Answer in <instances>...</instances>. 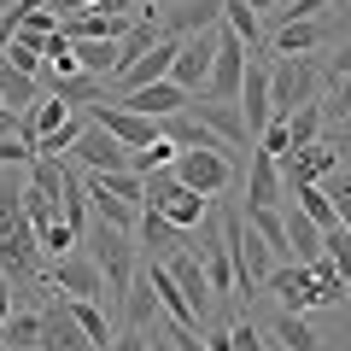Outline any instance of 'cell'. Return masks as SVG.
Wrapping results in <instances>:
<instances>
[{
	"instance_id": "obj_1",
	"label": "cell",
	"mask_w": 351,
	"mask_h": 351,
	"mask_svg": "<svg viewBox=\"0 0 351 351\" xmlns=\"http://www.w3.org/2000/svg\"><path fill=\"white\" fill-rule=\"evenodd\" d=\"M82 252H94V263H100V276H106V304H129V287H135V276H141L129 228H112V223L94 217V223L82 228Z\"/></svg>"
},
{
	"instance_id": "obj_2",
	"label": "cell",
	"mask_w": 351,
	"mask_h": 351,
	"mask_svg": "<svg viewBox=\"0 0 351 351\" xmlns=\"http://www.w3.org/2000/svg\"><path fill=\"white\" fill-rule=\"evenodd\" d=\"M82 117H76V100H64V94H41L36 106L24 112V123H18V135L36 147V158H59V152L76 147V135H82Z\"/></svg>"
},
{
	"instance_id": "obj_3",
	"label": "cell",
	"mask_w": 351,
	"mask_h": 351,
	"mask_svg": "<svg viewBox=\"0 0 351 351\" xmlns=\"http://www.w3.org/2000/svg\"><path fill=\"white\" fill-rule=\"evenodd\" d=\"M223 240H228V258H234V293L240 299H252V293L269 281V269H276V246L252 228V217L228 211L223 217Z\"/></svg>"
},
{
	"instance_id": "obj_4",
	"label": "cell",
	"mask_w": 351,
	"mask_h": 351,
	"mask_svg": "<svg viewBox=\"0 0 351 351\" xmlns=\"http://www.w3.org/2000/svg\"><path fill=\"white\" fill-rule=\"evenodd\" d=\"M147 205H152V211H164L176 228H199L205 211H211V193L188 188L176 170H152L147 176Z\"/></svg>"
},
{
	"instance_id": "obj_5",
	"label": "cell",
	"mask_w": 351,
	"mask_h": 351,
	"mask_svg": "<svg viewBox=\"0 0 351 351\" xmlns=\"http://www.w3.org/2000/svg\"><path fill=\"white\" fill-rule=\"evenodd\" d=\"M188 188L199 193H223L228 182H234V158H228V147H182V158L170 164Z\"/></svg>"
},
{
	"instance_id": "obj_6",
	"label": "cell",
	"mask_w": 351,
	"mask_h": 351,
	"mask_svg": "<svg viewBox=\"0 0 351 351\" xmlns=\"http://www.w3.org/2000/svg\"><path fill=\"white\" fill-rule=\"evenodd\" d=\"M269 88H276V117H287L293 106H311L316 100L311 53H299V59H269Z\"/></svg>"
},
{
	"instance_id": "obj_7",
	"label": "cell",
	"mask_w": 351,
	"mask_h": 351,
	"mask_svg": "<svg viewBox=\"0 0 351 351\" xmlns=\"http://www.w3.org/2000/svg\"><path fill=\"white\" fill-rule=\"evenodd\" d=\"M211 64H217V29H199V36H182L170 64V82H182L188 94H205L211 88Z\"/></svg>"
},
{
	"instance_id": "obj_8",
	"label": "cell",
	"mask_w": 351,
	"mask_h": 351,
	"mask_svg": "<svg viewBox=\"0 0 351 351\" xmlns=\"http://www.w3.org/2000/svg\"><path fill=\"white\" fill-rule=\"evenodd\" d=\"M71 158L82 164V170H129V164H135V147H123L106 123H94V117H88V129L76 135Z\"/></svg>"
},
{
	"instance_id": "obj_9",
	"label": "cell",
	"mask_w": 351,
	"mask_h": 351,
	"mask_svg": "<svg viewBox=\"0 0 351 351\" xmlns=\"http://www.w3.org/2000/svg\"><path fill=\"white\" fill-rule=\"evenodd\" d=\"M53 287L64 299H100L106 304V276H100V263H94V252H64V258H53Z\"/></svg>"
},
{
	"instance_id": "obj_10",
	"label": "cell",
	"mask_w": 351,
	"mask_h": 351,
	"mask_svg": "<svg viewBox=\"0 0 351 351\" xmlns=\"http://www.w3.org/2000/svg\"><path fill=\"white\" fill-rule=\"evenodd\" d=\"M246 41L234 29H217V64H211V100H240V82H246Z\"/></svg>"
},
{
	"instance_id": "obj_11",
	"label": "cell",
	"mask_w": 351,
	"mask_h": 351,
	"mask_svg": "<svg viewBox=\"0 0 351 351\" xmlns=\"http://www.w3.org/2000/svg\"><path fill=\"white\" fill-rule=\"evenodd\" d=\"M188 112L199 117V123L211 129V135L223 141L228 152L252 141V129H246V112H240V100H211V94H193V106H188Z\"/></svg>"
},
{
	"instance_id": "obj_12",
	"label": "cell",
	"mask_w": 351,
	"mask_h": 351,
	"mask_svg": "<svg viewBox=\"0 0 351 351\" xmlns=\"http://www.w3.org/2000/svg\"><path fill=\"white\" fill-rule=\"evenodd\" d=\"M88 106H94V123H106L117 141H123V147H135V152H141V147H152V141L164 135V129H158V117L129 112L123 100H88Z\"/></svg>"
},
{
	"instance_id": "obj_13",
	"label": "cell",
	"mask_w": 351,
	"mask_h": 351,
	"mask_svg": "<svg viewBox=\"0 0 351 351\" xmlns=\"http://www.w3.org/2000/svg\"><path fill=\"white\" fill-rule=\"evenodd\" d=\"M263 287L276 293V304H281V311H311V304H322V293H316V276H311V263H299V258H293V263H276Z\"/></svg>"
},
{
	"instance_id": "obj_14",
	"label": "cell",
	"mask_w": 351,
	"mask_h": 351,
	"mask_svg": "<svg viewBox=\"0 0 351 351\" xmlns=\"http://www.w3.org/2000/svg\"><path fill=\"white\" fill-rule=\"evenodd\" d=\"M287 199V182H281V158L269 147H252V158H246V205H281Z\"/></svg>"
},
{
	"instance_id": "obj_15",
	"label": "cell",
	"mask_w": 351,
	"mask_h": 351,
	"mask_svg": "<svg viewBox=\"0 0 351 351\" xmlns=\"http://www.w3.org/2000/svg\"><path fill=\"white\" fill-rule=\"evenodd\" d=\"M123 106H129V112H141V117H176V112H188V106H193V94H188L182 82H170V76H164V82L129 88Z\"/></svg>"
},
{
	"instance_id": "obj_16",
	"label": "cell",
	"mask_w": 351,
	"mask_h": 351,
	"mask_svg": "<svg viewBox=\"0 0 351 351\" xmlns=\"http://www.w3.org/2000/svg\"><path fill=\"white\" fill-rule=\"evenodd\" d=\"M158 18L164 36H199V29H217L223 0H170V6H158Z\"/></svg>"
},
{
	"instance_id": "obj_17",
	"label": "cell",
	"mask_w": 351,
	"mask_h": 351,
	"mask_svg": "<svg viewBox=\"0 0 351 351\" xmlns=\"http://www.w3.org/2000/svg\"><path fill=\"white\" fill-rule=\"evenodd\" d=\"M199 263H205V276H211V293H234V258H228V240H223V223H211L205 217V234H199ZM240 299V293H234Z\"/></svg>"
},
{
	"instance_id": "obj_18",
	"label": "cell",
	"mask_w": 351,
	"mask_h": 351,
	"mask_svg": "<svg viewBox=\"0 0 351 351\" xmlns=\"http://www.w3.org/2000/svg\"><path fill=\"white\" fill-rule=\"evenodd\" d=\"M41 351H100V346L82 334V322H76V316L64 311V299H59V304L41 311Z\"/></svg>"
},
{
	"instance_id": "obj_19",
	"label": "cell",
	"mask_w": 351,
	"mask_h": 351,
	"mask_svg": "<svg viewBox=\"0 0 351 351\" xmlns=\"http://www.w3.org/2000/svg\"><path fill=\"white\" fill-rule=\"evenodd\" d=\"M176 47H182V36H164L158 47H147V53H141V59L129 64L123 76H117V88H123V94H129V88H147V82H164V76H170V64H176Z\"/></svg>"
},
{
	"instance_id": "obj_20",
	"label": "cell",
	"mask_w": 351,
	"mask_h": 351,
	"mask_svg": "<svg viewBox=\"0 0 351 351\" xmlns=\"http://www.w3.org/2000/svg\"><path fill=\"white\" fill-rule=\"evenodd\" d=\"M322 41H328V18H287V24H276V59L316 53Z\"/></svg>"
},
{
	"instance_id": "obj_21",
	"label": "cell",
	"mask_w": 351,
	"mask_h": 351,
	"mask_svg": "<svg viewBox=\"0 0 351 351\" xmlns=\"http://www.w3.org/2000/svg\"><path fill=\"white\" fill-rule=\"evenodd\" d=\"M147 276H152V287H158V304L176 316V328H205V316L193 311V299L182 293V281L170 276V263H147Z\"/></svg>"
},
{
	"instance_id": "obj_22",
	"label": "cell",
	"mask_w": 351,
	"mask_h": 351,
	"mask_svg": "<svg viewBox=\"0 0 351 351\" xmlns=\"http://www.w3.org/2000/svg\"><path fill=\"white\" fill-rule=\"evenodd\" d=\"M170 276L182 281V293L193 299V311L211 322V276H205V263H199V252H170Z\"/></svg>"
},
{
	"instance_id": "obj_23",
	"label": "cell",
	"mask_w": 351,
	"mask_h": 351,
	"mask_svg": "<svg viewBox=\"0 0 351 351\" xmlns=\"http://www.w3.org/2000/svg\"><path fill=\"white\" fill-rule=\"evenodd\" d=\"M0 94H6V106H12V112H29V106L47 94V82H41V76H29V71H12V64L0 59Z\"/></svg>"
},
{
	"instance_id": "obj_24",
	"label": "cell",
	"mask_w": 351,
	"mask_h": 351,
	"mask_svg": "<svg viewBox=\"0 0 351 351\" xmlns=\"http://www.w3.org/2000/svg\"><path fill=\"white\" fill-rule=\"evenodd\" d=\"M246 217H252V228H258L269 246H276V258H293V234H287V217L276 211V205H246Z\"/></svg>"
},
{
	"instance_id": "obj_25",
	"label": "cell",
	"mask_w": 351,
	"mask_h": 351,
	"mask_svg": "<svg viewBox=\"0 0 351 351\" xmlns=\"http://www.w3.org/2000/svg\"><path fill=\"white\" fill-rule=\"evenodd\" d=\"M64 311H71L76 322H82V334L94 339L100 351L112 346V316H106V304H100V299H64Z\"/></svg>"
},
{
	"instance_id": "obj_26",
	"label": "cell",
	"mask_w": 351,
	"mask_h": 351,
	"mask_svg": "<svg viewBox=\"0 0 351 351\" xmlns=\"http://www.w3.org/2000/svg\"><path fill=\"white\" fill-rule=\"evenodd\" d=\"M0 346L12 351H41V311H12L0 328Z\"/></svg>"
},
{
	"instance_id": "obj_27",
	"label": "cell",
	"mask_w": 351,
	"mask_h": 351,
	"mask_svg": "<svg viewBox=\"0 0 351 351\" xmlns=\"http://www.w3.org/2000/svg\"><path fill=\"white\" fill-rule=\"evenodd\" d=\"M123 311H129V322H135V328H152V322H158L164 304H158V287H152L147 269L135 276V287H129V304H123Z\"/></svg>"
},
{
	"instance_id": "obj_28",
	"label": "cell",
	"mask_w": 351,
	"mask_h": 351,
	"mask_svg": "<svg viewBox=\"0 0 351 351\" xmlns=\"http://www.w3.org/2000/svg\"><path fill=\"white\" fill-rule=\"evenodd\" d=\"M287 234H293V258H299V263L322 258V228H316L311 217L299 211V205H293V211H287Z\"/></svg>"
},
{
	"instance_id": "obj_29",
	"label": "cell",
	"mask_w": 351,
	"mask_h": 351,
	"mask_svg": "<svg viewBox=\"0 0 351 351\" xmlns=\"http://www.w3.org/2000/svg\"><path fill=\"white\" fill-rule=\"evenodd\" d=\"M276 339H281L287 351H316V339H322V334L304 322V311H281V316H276Z\"/></svg>"
},
{
	"instance_id": "obj_30",
	"label": "cell",
	"mask_w": 351,
	"mask_h": 351,
	"mask_svg": "<svg viewBox=\"0 0 351 351\" xmlns=\"http://www.w3.org/2000/svg\"><path fill=\"white\" fill-rule=\"evenodd\" d=\"M176 234H182V228H176V223H170L164 211H152V205H141V240H147L152 252H176Z\"/></svg>"
},
{
	"instance_id": "obj_31",
	"label": "cell",
	"mask_w": 351,
	"mask_h": 351,
	"mask_svg": "<svg viewBox=\"0 0 351 351\" xmlns=\"http://www.w3.org/2000/svg\"><path fill=\"white\" fill-rule=\"evenodd\" d=\"M176 158H182V147H176L170 135H158L152 147H141V152H135V164H129V170H135V176H152V170H170Z\"/></svg>"
},
{
	"instance_id": "obj_32",
	"label": "cell",
	"mask_w": 351,
	"mask_h": 351,
	"mask_svg": "<svg viewBox=\"0 0 351 351\" xmlns=\"http://www.w3.org/2000/svg\"><path fill=\"white\" fill-rule=\"evenodd\" d=\"M223 24L234 29L246 47H258V36H263V24H258V12H252L246 0H223Z\"/></svg>"
},
{
	"instance_id": "obj_33",
	"label": "cell",
	"mask_w": 351,
	"mask_h": 351,
	"mask_svg": "<svg viewBox=\"0 0 351 351\" xmlns=\"http://www.w3.org/2000/svg\"><path fill=\"white\" fill-rule=\"evenodd\" d=\"M322 112H328V123H346V117H351V76H339V82H334V100H328Z\"/></svg>"
},
{
	"instance_id": "obj_34",
	"label": "cell",
	"mask_w": 351,
	"mask_h": 351,
	"mask_svg": "<svg viewBox=\"0 0 351 351\" xmlns=\"http://www.w3.org/2000/svg\"><path fill=\"white\" fill-rule=\"evenodd\" d=\"M328 6H334V0H287V6L276 12V24H287V18H322Z\"/></svg>"
},
{
	"instance_id": "obj_35",
	"label": "cell",
	"mask_w": 351,
	"mask_h": 351,
	"mask_svg": "<svg viewBox=\"0 0 351 351\" xmlns=\"http://www.w3.org/2000/svg\"><path fill=\"white\" fill-rule=\"evenodd\" d=\"M322 188H328V193H334V205H339V223H346V228H351V176H328Z\"/></svg>"
},
{
	"instance_id": "obj_36",
	"label": "cell",
	"mask_w": 351,
	"mask_h": 351,
	"mask_svg": "<svg viewBox=\"0 0 351 351\" xmlns=\"http://www.w3.org/2000/svg\"><path fill=\"white\" fill-rule=\"evenodd\" d=\"M106 351H152V346H147V328L129 322L123 334H112V346H106Z\"/></svg>"
},
{
	"instance_id": "obj_37",
	"label": "cell",
	"mask_w": 351,
	"mask_h": 351,
	"mask_svg": "<svg viewBox=\"0 0 351 351\" xmlns=\"http://www.w3.org/2000/svg\"><path fill=\"white\" fill-rule=\"evenodd\" d=\"M228 346H234V351H263V339H258L252 322H234V328H228Z\"/></svg>"
},
{
	"instance_id": "obj_38",
	"label": "cell",
	"mask_w": 351,
	"mask_h": 351,
	"mask_svg": "<svg viewBox=\"0 0 351 351\" xmlns=\"http://www.w3.org/2000/svg\"><path fill=\"white\" fill-rule=\"evenodd\" d=\"M328 71H334V82H339V76H351V36L334 41V59H328Z\"/></svg>"
},
{
	"instance_id": "obj_39",
	"label": "cell",
	"mask_w": 351,
	"mask_h": 351,
	"mask_svg": "<svg viewBox=\"0 0 351 351\" xmlns=\"http://www.w3.org/2000/svg\"><path fill=\"white\" fill-rule=\"evenodd\" d=\"M170 339H176V346H182V351H217L211 339H199V328H176Z\"/></svg>"
},
{
	"instance_id": "obj_40",
	"label": "cell",
	"mask_w": 351,
	"mask_h": 351,
	"mask_svg": "<svg viewBox=\"0 0 351 351\" xmlns=\"http://www.w3.org/2000/svg\"><path fill=\"white\" fill-rule=\"evenodd\" d=\"M328 141H334V152H339V158H351V117H346V123H339Z\"/></svg>"
},
{
	"instance_id": "obj_41",
	"label": "cell",
	"mask_w": 351,
	"mask_h": 351,
	"mask_svg": "<svg viewBox=\"0 0 351 351\" xmlns=\"http://www.w3.org/2000/svg\"><path fill=\"white\" fill-rule=\"evenodd\" d=\"M152 351H182V346H176L170 334H152Z\"/></svg>"
},
{
	"instance_id": "obj_42",
	"label": "cell",
	"mask_w": 351,
	"mask_h": 351,
	"mask_svg": "<svg viewBox=\"0 0 351 351\" xmlns=\"http://www.w3.org/2000/svg\"><path fill=\"white\" fill-rule=\"evenodd\" d=\"M252 12H281V0H246Z\"/></svg>"
},
{
	"instance_id": "obj_43",
	"label": "cell",
	"mask_w": 351,
	"mask_h": 351,
	"mask_svg": "<svg viewBox=\"0 0 351 351\" xmlns=\"http://www.w3.org/2000/svg\"><path fill=\"white\" fill-rule=\"evenodd\" d=\"M0 351H12V346H0Z\"/></svg>"
}]
</instances>
